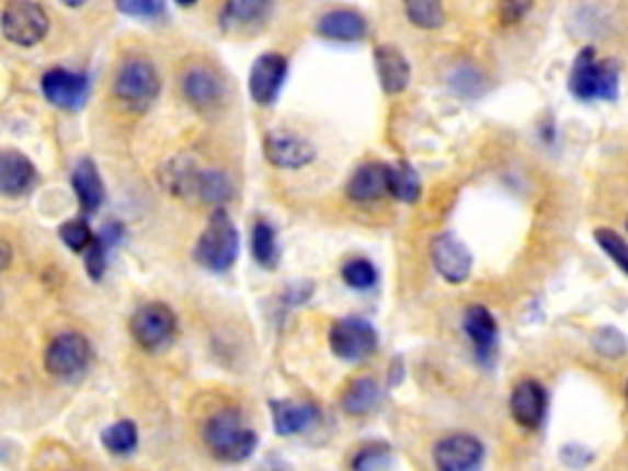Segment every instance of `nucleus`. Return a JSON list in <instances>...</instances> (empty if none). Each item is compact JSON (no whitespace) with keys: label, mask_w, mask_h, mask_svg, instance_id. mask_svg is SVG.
<instances>
[{"label":"nucleus","mask_w":628,"mask_h":471,"mask_svg":"<svg viewBox=\"0 0 628 471\" xmlns=\"http://www.w3.org/2000/svg\"><path fill=\"white\" fill-rule=\"evenodd\" d=\"M374 59H376L378 81L386 94L388 96L403 94L410 84V65H408L406 55L400 53L396 45H378Z\"/></svg>","instance_id":"f3484780"},{"label":"nucleus","mask_w":628,"mask_h":471,"mask_svg":"<svg viewBox=\"0 0 628 471\" xmlns=\"http://www.w3.org/2000/svg\"><path fill=\"white\" fill-rule=\"evenodd\" d=\"M204 445L221 462H246L259 447V435L243 423L239 411H221L204 425Z\"/></svg>","instance_id":"f257e3e1"},{"label":"nucleus","mask_w":628,"mask_h":471,"mask_svg":"<svg viewBox=\"0 0 628 471\" xmlns=\"http://www.w3.org/2000/svg\"><path fill=\"white\" fill-rule=\"evenodd\" d=\"M626 398H628V383H626Z\"/></svg>","instance_id":"79ce46f5"},{"label":"nucleus","mask_w":628,"mask_h":471,"mask_svg":"<svg viewBox=\"0 0 628 471\" xmlns=\"http://www.w3.org/2000/svg\"><path fill=\"white\" fill-rule=\"evenodd\" d=\"M273 0H226L224 18L233 25H253L261 23L267 15Z\"/></svg>","instance_id":"cd10ccee"},{"label":"nucleus","mask_w":628,"mask_h":471,"mask_svg":"<svg viewBox=\"0 0 628 471\" xmlns=\"http://www.w3.org/2000/svg\"><path fill=\"white\" fill-rule=\"evenodd\" d=\"M594 346H596V352H600V354L614 358V356H624L628 344H626L621 332H616V330H602V332H596Z\"/></svg>","instance_id":"c9c22d12"},{"label":"nucleus","mask_w":628,"mask_h":471,"mask_svg":"<svg viewBox=\"0 0 628 471\" xmlns=\"http://www.w3.org/2000/svg\"><path fill=\"white\" fill-rule=\"evenodd\" d=\"M182 94L197 111H209L224 99V81L207 65H192L182 74Z\"/></svg>","instance_id":"4468645a"},{"label":"nucleus","mask_w":628,"mask_h":471,"mask_svg":"<svg viewBox=\"0 0 628 471\" xmlns=\"http://www.w3.org/2000/svg\"><path fill=\"white\" fill-rule=\"evenodd\" d=\"M432 459L437 471H473L483 459V445L473 435H447L435 445Z\"/></svg>","instance_id":"1a4fd4ad"},{"label":"nucleus","mask_w":628,"mask_h":471,"mask_svg":"<svg viewBox=\"0 0 628 471\" xmlns=\"http://www.w3.org/2000/svg\"><path fill=\"white\" fill-rule=\"evenodd\" d=\"M61 5H67V8H81L87 3V0H59Z\"/></svg>","instance_id":"ea45409f"},{"label":"nucleus","mask_w":628,"mask_h":471,"mask_svg":"<svg viewBox=\"0 0 628 471\" xmlns=\"http://www.w3.org/2000/svg\"><path fill=\"white\" fill-rule=\"evenodd\" d=\"M273 427L277 435H300L319 423V411L312 403H293V401H273Z\"/></svg>","instance_id":"412c9836"},{"label":"nucleus","mask_w":628,"mask_h":471,"mask_svg":"<svg viewBox=\"0 0 628 471\" xmlns=\"http://www.w3.org/2000/svg\"><path fill=\"white\" fill-rule=\"evenodd\" d=\"M91 361V346L87 342L84 334L79 332H61L49 342L45 352V366L47 371L71 381V378H79L87 371V366Z\"/></svg>","instance_id":"423d86ee"},{"label":"nucleus","mask_w":628,"mask_h":471,"mask_svg":"<svg viewBox=\"0 0 628 471\" xmlns=\"http://www.w3.org/2000/svg\"><path fill=\"white\" fill-rule=\"evenodd\" d=\"M380 386L374 378H356V381L346 388L342 398V407L349 415H368L380 403Z\"/></svg>","instance_id":"b1692460"},{"label":"nucleus","mask_w":628,"mask_h":471,"mask_svg":"<svg viewBox=\"0 0 628 471\" xmlns=\"http://www.w3.org/2000/svg\"><path fill=\"white\" fill-rule=\"evenodd\" d=\"M178 189L182 194H197L199 202L207 204H221L229 199L231 194V184L226 180L224 172L216 170H180L178 172Z\"/></svg>","instance_id":"dca6fc26"},{"label":"nucleus","mask_w":628,"mask_h":471,"mask_svg":"<svg viewBox=\"0 0 628 471\" xmlns=\"http://www.w3.org/2000/svg\"><path fill=\"white\" fill-rule=\"evenodd\" d=\"M287 77V59L283 55L265 53L253 61L251 77H249V91L251 99L261 106H271L281 94Z\"/></svg>","instance_id":"9b49d317"},{"label":"nucleus","mask_w":628,"mask_h":471,"mask_svg":"<svg viewBox=\"0 0 628 471\" xmlns=\"http://www.w3.org/2000/svg\"><path fill=\"white\" fill-rule=\"evenodd\" d=\"M178 3H180L182 8H190V5H194V3H197V0H178Z\"/></svg>","instance_id":"a19ab883"},{"label":"nucleus","mask_w":628,"mask_h":471,"mask_svg":"<svg viewBox=\"0 0 628 471\" xmlns=\"http://www.w3.org/2000/svg\"><path fill=\"white\" fill-rule=\"evenodd\" d=\"M432 263L447 283H465L471 273V251L455 233H442L432 243Z\"/></svg>","instance_id":"ddd939ff"},{"label":"nucleus","mask_w":628,"mask_h":471,"mask_svg":"<svg viewBox=\"0 0 628 471\" xmlns=\"http://www.w3.org/2000/svg\"><path fill=\"white\" fill-rule=\"evenodd\" d=\"M265 158L283 170H300L315 160V148L293 130L277 128L265 136Z\"/></svg>","instance_id":"9d476101"},{"label":"nucleus","mask_w":628,"mask_h":471,"mask_svg":"<svg viewBox=\"0 0 628 471\" xmlns=\"http://www.w3.org/2000/svg\"><path fill=\"white\" fill-rule=\"evenodd\" d=\"M71 187H75V194L84 214H94L101 209V204H104V197H106V189H104V182H101L99 177L96 165L89 158L77 162L75 172H71Z\"/></svg>","instance_id":"4be33fe9"},{"label":"nucleus","mask_w":628,"mask_h":471,"mask_svg":"<svg viewBox=\"0 0 628 471\" xmlns=\"http://www.w3.org/2000/svg\"><path fill=\"white\" fill-rule=\"evenodd\" d=\"M570 91L580 101H614L619 96V69H616L614 61L596 59L594 47H584L574 57Z\"/></svg>","instance_id":"7ed1b4c3"},{"label":"nucleus","mask_w":628,"mask_h":471,"mask_svg":"<svg viewBox=\"0 0 628 471\" xmlns=\"http://www.w3.org/2000/svg\"><path fill=\"white\" fill-rule=\"evenodd\" d=\"M329 346H332L334 356L344 358V361H362V358L376 352L378 336L366 320L349 317V320L334 322L332 330H329Z\"/></svg>","instance_id":"6e6552de"},{"label":"nucleus","mask_w":628,"mask_h":471,"mask_svg":"<svg viewBox=\"0 0 628 471\" xmlns=\"http://www.w3.org/2000/svg\"><path fill=\"white\" fill-rule=\"evenodd\" d=\"M406 15L420 30H437L445 25V8L442 0H403Z\"/></svg>","instance_id":"a878e982"},{"label":"nucleus","mask_w":628,"mask_h":471,"mask_svg":"<svg viewBox=\"0 0 628 471\" xmlns=\"http://www.w3.org/2000/svg\"><path fill=\"white\" fill-rule=\"evenodd\" d=\"M37 182L35 165L30 162L23 152L5 150L0 158V192L3 197H20L27 194Z\"/></svg>","instance_id":"aec40b11"},{"label":"nucleus","mask_w":628,"mask_h":471,"mask_svg":"<svg viewBox=\"0 0 628 471\" xmlns=\"http://www.w3.org/2000/svg\"><path fill=\"white\" fill-rule=\"evenodd\" d=\"M101 443H104L111 455H130L138 447V427L130 420H118V423L104 429Z\"/></svg>","instance_id":"bb28decb"},{"label":"nucleus","mask_w":628,"mask_h":471,"mask_svg":"<svg viewBox=\"0 0 628 471\" xmlns=\"http://www.w3.org/2000/svg\"><path fill=\"white\" fill-rule=\"evenodd\" d=\"M390 462V447L384 443H374L358 449L352 459V471H380Z\"/></svg>","instance_id":"7c9ffc66"},{"label":"nucleus","mask_w":628,"mask_h":471,"mask_svg":"<svg viewBox=\"0 0 628 471\" xmlns=\"http://www.w3.org/2000/svg\"><path fill=\"white\" fill-rule=\"evenodd\" d=\"M10 259H13V251H10V243L3 241V271L10 268Z\"/></svg>","instance_id":"58836bf2"},{"label":"nucleus","mask_w":628,"mask_h":471,"mask_svg":"<svg viewBox=\"0 0 628 471\" xmlns=\"http://www.w3.org/2000/svg\"><path fill=\"white\" fill-rule=\"evenodd\" d=\"M118 13L130 18H148L158 20L164 15V0H113Z\"/></svg>","instance_id":"72a5a7b5"},{"label":"nucleus","mask_w":628,"mask_h":471,"mask_svg":"<svg viewBox=\"0 0 628 471\" xmlns=\"http://www.w3.org/2000/svg\"><path fill=\"white\" fill-rule=\"evenodd\" d=\"M59 239L67 243V249H71L75 253H81V251H87L91 243H94V233H91L89 223L84 219H71L67 223H61Z\"/></svg>","instance_id":"473e14b6"},{"label":"nucleus","mask_w":628,"mask_h":471,"mask_svg":"<svg viewBox=\"0 0 628 471\" xmlns=\"http://www.w3.org/2000/svg\"><path fill=\"white\" fill-rule=\"evenodd\" d=\"M239 255V231L226 209H216L194 245V261L212 273H226Z\"/></svg>","instance_id":"f03ea898"},{"label":"nucleus","mask_w":628,"mask_h":471,"mask_svg":"<svg viewBox=\"0 0 628 471\" xmlns=\"http://www.w3.org/2000/svg\"><path fill=\"white\" fill-rule=\"evenodd\" d=\"M342 278L354 290H368L374 288L378 280V273L374 265H370L366 259H349L342 265Z\"/></svg>","instance_id":"c756f323"},{"label":"nucleus","mask_w":628,"mask_h":471,"mask_svg":"<svg viewBox=\"0 0 628 471\" xmlns=\"http://www.w3.org/2000/svg\"><path fill=\"white\" fill-rule=\"evenodd\" d=\"M535 0H499V20L501 25H518L521 20L530 13Z\"/></svg>","instance_id":"f704fd0d"},{"label":"nucleus","mask_w":628,"mask_h":471,"mask_svg":"<svg viewBox=\"0 0 628 471\" xmlns=\"http://www.w3.org/2000/svg\"><path fill=\"white\" fill-rule=\"evenodd\" d=\"M0 25H3V35L8 43L33 47L47 37L49 18L45 8L35 3V0H8Z\"/></svg>","instance_id":"39448f33"},{"label":"nucleus","mask_w":628,"mask_h":471,"mask_svg":"<svg viewBox=\"0 0 628 471\" xmlns=\"http://www.w3.org/2000/svg\"><path fill=\"white\" fill-rule=\"evenodd\" d=\"M106 249L109 245L101 239L87 249V273L91 275V280H101V275L106 271Z\"/></svg>","instance_id":"e433bc0d"},{"label":"nucleus","mask_w":628,"mask_h":471,"mask_svg":"<svg viewBox=\"0 0 628 471\" xmlns=\"http://www.w3.org/2000/svg\"><path fill=\"white\" fill-rule=\"evenodd\" d=\"M43 94L53 106L67 108V111L79 108L89 96V77L55 67V69L45 71Z\"/></svg>","instance_id":"f8f14e48"},{"label":"nucleus","mask_w":628,"mask_h":471,"mask_svg":"<svg viewBox=\"0 0 628 471\" xmlns=\"http://www.w3.org/2000/svg\"><path fill=\"white\" fill-rule=\"evenodd\" d=\"M594 239H596V243L602 245L604 253L609 255L616 265H619L628 278V243L624 241V236H619L612 229H600L594 233Z\"/></svg>","instance_id":"2f4dec72"},{"label":"nucleus","mask_w":628,"mask_h":471,"mask_svg":"<svg viewBox=\"0 0 628 471\" xmlns=\"http://www.w3.org/2000/svg\"><path fill=\"white\" fill-rule=\"evenodd\" d=\"M287 469L285 462H281V459H267V462L261 467V471H283Z\"/></svg>","instance_id":"4c0bfd02"},{"label":"nucleus","mask_w":628,"mask_h":471,"mask_svg":"<svg viewBox=\"0 0 628 471\" xmlns=\"http://www.w3.org/2000/svg\"><path fill=\"white\" fill-rule=\"evenodd\" d=\"M390 194L408 204L420 199V180L415 175V170L406 165V162H400V165L393 168V175H390Z\"/></svg>","instance_id":"c85d7f7f"},{"label":"nucleus","mask_w":628,"mask_h":471,"mask_svg":"<svg viewBox=\"0 0 628 471\" xmlns=\"http://www.w3.org/2000/svg\"><path fill=\"white\" fill-rule=\"evenodd\" d=\"M113 96L133 111H148L160 96L158 69L142 57L123 59L113 77Z\"/></svg>","instance_id":"20e7f679"},{"label":"nucleus","mask_w":628,"mask_h":471,"mask_svg":"<svg viewBox=\"0 0 628 471\" xmlns=\"http://www.w3.org/2000/svg\"><path fill=\"white\" fill-rule=\"evenodd\" d=\"M465 332L471 340V344L477 346L479 356H489V352L496 344L499 324L493 320V314L483 305H471L465 312Z\"/></svg>","instance_id":"5701e85b"},{"label":"nucleus","mask_w":628,"mask_h":471,"mask_svg":"<svg viewBox=\"0 0 628 471\" xmlns=\"http://www.w3.org/2000/svg\"><path fill=\"white\" fill-rule=\"evenodd\" d=\"M251 251L253 261L265 271L277 268V261H281V251H277V239L275 231L267 221H255L251 231Z\"/></svg>","instance_id":"393cba45"},{"label":"nucleus","mask_w":628,"mask_h":471,"mask_svg":"<svg viewBox=\"0 0 628 471\" xmlns=\"http://www.w3.org/2000/svg\"><path fill=\"white\" fill-rule=\"evenodd\" d=\"M390 175H393V168L384 165V162H366L349 180L346 194L354 202L380 199L384 194H390Z\"/></svg>","instance_id":"a211bd4d"},{"label":"nucleus","mask_w":628,"mask_h":471,"mask_svg":"<svg viewBox=\"0 0 628 471\" xmlns=\"http://www.w3.org/2000/svg\"><path fill=\"white\" fill-rule=\"evenodd\" d=\"M545 411H548V395L538 381L525 378L516 383L511 393V415L521 427L538 429L545 420Z\"/></svg>","instance_id":"2eb2a0df"},{"label":"nucleus","mask_w":628,"mask_h":471,"mask_svg":"<svg viewBox=\"0 0 628 471\" xmlns=\"http://www.w3.org/2000/svg\"><path fill=\"white\" fill-rule=\"evenodd\" d=\"M174 330H178V320H174V312L164 302L142 305L130 320L133 340L146 352L162 349L172 340Z\"/></svg>","instance_id":"0eeeda50"},{"label":"nucleus","mask_w":628,"mask_h":471,"mask_svg":"<svg viewBox=\"0 0 628 471\" xmlns=\"http://www.w3.org/2000/svg\"><path fill=\"white\" fill-rule=\"evenodd\" d=\"M317 33L327 39H336V43H356V39L366 37L368 25L358 10L336 8L322 15L317 23Z\"/></svg>","instance_id":"6ab92c4d"}]
</instances>
